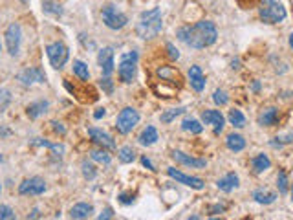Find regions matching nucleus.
Instances as JSON below:
<instances>
[{
  "label": "nucleus",
  "mask_w": 293,
  "mask_h": 220,
  "mask_svg": "<svg viewBox=\"0 0 293 220\" xmlns=\"http://www.w3.org/2000/svg\"><path fill=\"white\" fill-rule=\"evenodd\" d=\"M237 2L242 6V8H251V6L258 4V2H262V0H237Z\"/></svg>",
  "instance_id": "a19ab883"
},
{
  "label": "nucleus",
  "mask_w": 293,
  "mask_h": 220,
  "mask_svg": "<svg viewBox=\"0 0 293 220\" xmlns=\"http://www.w3.org/2000/svg\"><path fill=\"white\" fill-rule=\"evenodd\" d=\"M225 143H227L229 151H233V152L244 151V147H246V140H244L240 134H229L227 140H225Z\"/></svg>",
  "instance_id": "4be33fe9"
},
{
  "label": "nucleus",
  "mask_w": 293,
  "mask_h": 220,
  "mask_svg": "<svg viewBox=\"0 0 293 220\" xmlns=\"http://www.w3.org/2000/svg\"><path fill=\"white\" fill-rule=\"evenodd\" d=\"M291 202H293V187H291Z\"/></svg>",
  "instance_id": "3c124183"
},
{
  "label": "nucleus",
  "mask_w": 293,
  "mask_h": 220,
  "mask_svg": "<svg viewBox=\"0 0 293 220\" xmlns=\"http://www.w3.org/2000/svg\"><path fill=\"white\" fill-rule=\"evenodd\" d=\"M216 185H218L220 191H224V193L233 191L235 187H238V176L235 173H229L227 176L220 178L218 182H216Z\"/></svg>",
  "instance_id": "a211bd4d"
},
{
  "label": "nucleus",
  "mask_w": 293,
  "mask_h": 220,
  "mask_svg": "<svg viewBox=\"0 0 293 220\" xmlns=\"http://www.w3.org/2000/svg\"><path fill=\"white\" fill-rule=\"evenodd\" d=\"M136 68H137V53L136 51H127L125 55H121L119 61V79L123 82H132V79L136 77Z\"/></svg>",
  "instance_id": "20e7f679"
},
{
  "label": "nucleus",
  "mask_w": 293,
  "mask_h": 220,
  "mask_svg": "<svg viewBox=\"0 0 293 220\" xmlns=\"http://www.w3.org/2000/svg\"><path fill=\"white\" fill-rule=\"evenodd\" d=\"M258 15L266 24H279L286 18V9L277 0H262Z\"/></svg>",
  "instance_id": "7ed1b4c3"
},
{
  "label": "nucleus",
  "mask_w": 293,
  "mask_h": 220,
  "mask_svg": "<svg viewBox=\"0 0 293 220\" xmlns=\"http://www.w3.org/2000/svg\"><path fill=\"white\" fill-rule=\"evenodd\" d=\"M172 158L176 160V163L187 165V167H194V169H203L207 165L206 160H201V158H192V156L183 154V152H180V151H174Z\"/></svg>",
  "instance_id": "4468645a"
},
{
  "label": "nucleus",
  "mask_w": 293,
  "mask_h": 220,
  "mask_svg": "<svg viewBox=\"0 0 293 220\" xmlns=\"http://www.w3.org/2000/svg\"><path fill=\"white\" fill-rule=\"evenodd\" d=\"M253 198H255V202H258V204L268 206V204H273V202L277 200V195H275V193H268V191L258 189V191L253 193Z\"/></svg>",
  "instance_id": "a878e982"
},
{
  "label": "nucleus",
  "mask_w": 293,
  "mask_h": 220,
  "mask_svg": "<svg viewBox=\"0 0 293 220\" xmlns=\"http://www.w3.org/2000/svg\"><path fill=\"white\" fill-rule=\"evenodd\" d=\"M46 191V182L42 178H30L24 180L20 185H18V193L20 195H42Z\"/></svg>",
  "instance_id": "9d476101"
},
{
  "label": "nucleus",
  "mask_w": 293,
  "mask_h": 220,
  "mask_svg": "<svg viewBox=\"0 0 293 220\" xmlns=\"http://www.w3.org/2000/svg\"><path fill=\"white\" fill-rule=\"evenodd\" d=\"M178 39L183 44L191 46L194 50H203L207 46H213L218 39V30L211 20H200L192 26H183L178 30Z\"/></svg>",
  "instance_id": "f257e3e1"
},
{
  "label": "nucleus",
  "mask_w": 293,
  "mask_h": 220,
  "mask_svg": "<svg viewBox=\"0 0 293 220\" xmlns=\"http://www.w3.org/2000/svg\"><path fill=\"white\" fill-rule=\"evenodd\" d=\"M119 202H121V204H132L134 202V195H127V193H121V195H119Z\"/></svg>",
  "instance_id": "ea45409f"
},
{
  "label": "nucleus",
  "mask_w": 293,
  "mask_h": 220,
  "mask_svg": "<svg viewBox=\"0 0 293 220\" xmlns=\"http://www.w3.org/2000/svg\"><path fill=\"white\" fill-rule=\"evenodd\" d=\"M112 216H114V211L110 209V207H106V209L103 211V213H101L97 218H99V220H106V218H112Z\"/></svg>",
  "instance_id": "79ce46f5"
},
{
  "label": "nucleus",
  "mask_w": 293,
  "mask_h": 220,
  "mask_svg": "<svg viewBox=\"0 0 293 220\" xmlns=\"http://www.w3.org/2000/svg\"><path fill=\"white\" fill-rule=\"evenodd\" d=\"M20 2H24V4H26V2H27V0H20Z\"/></svg>",
  "instance_id": "603ef678"
},
{
  "label": "nucleus",
  "mask_w": 293,
  "mask_h": 220,
  "mask_svg": "<svg viewBox=\"0 0 293 220\" xmlns=\"http://www.w3.org/2000/svg\"><path fill=\"white\" fill-rule=\"evenodd\" d=\"M224 206H213L211 207V215H218V213H224Z\"/></svg>",
  "instance_id": "a18cd8bd"
},
{
  "label": "nucleus",
  "mask_w": 293,
  "mask_h": 220,
  "mask_svg": "<svg viewBox=\"0 0 293 220\" xmlns=\"http://www.w3.org/2000/svg\"><path fill=\"white\" fill-rule=\"evenodd\" d=\"M189 82L196 92H201L206 88V77H203L200 66H191V70H189Z\"/></svg>",
  "instance_id": "f3484780"
},
{
  "label": "nucleus",
  "mask_w": 293,
  "mask_h": 220,
  "mask_svg": "<svg viewBox=\"0 0 293 220\" xmlns=\"http://www.w3.org/2000/svg\"><path fill=\"white\" fill-rule=\"evenodd\" d=\"M182 128H183V130H187V132H192V134H200L201 130H203V127H201V125L198 123L196 119H192V118L183 119Z\"/></svg>",
  "instance_id": "c85d7f7f"
},
{
  "label": "nucleus",
  "mask_w": 293,
  "mask_h": 220,
  "mask_svg": "<svg viewBox=\"0 0 293 220\" xmlns=\"http://www.w3.org/2000/svg\"><path fill=\"white\" fill-rule=\"evenodd\" d=\"M0 218L4 220H13L15 218V211L8 206H0Z\"/></svg>",
  "instance_id": "c9c22d12"
},
{
  "label": "nucleus",
  "mask_w": 293,
  "mask_h": 220,
  "mask_svg": "<svg viewBox=\"0 0 293 220\" xmlns=\"http://www.w3.org/2000/svg\"><path fill=\"white\" fill-rule=\"evenodd\" d=\"M277 121H279V112H277V108H266L264 112L258 116V123H260L262 127H271V125H275Z\"/></svg>",
  "instance_id": "6ab92c4d"
},
{
  "label": "nucleus",
  "mask_w": 293,
  "mask_h": 220,
  "mask_svg": "<svg viewBox=\"0 0 293 220\" xmlns=\"http://www.w3.org/2000/svg\"><path fill=\"white\" fill-rule=\"evenodd\" d=\"M0 161H2V154H0Z\"/></svg>",
  "instance_id": "864d4df0"
},
{
  "label": "nucleus",
  "mask_w": 293,
  "mask_h": 220,
  "mask_svg": "<svg viewBox=\"0 0 293 220\" xmlns=\"http://www.w3.org/2000/svg\"><path fill=\"white\" fill-rule=\"evenodd\" d=\"M229 121H231V125L237 128H242L244 125H246V118H244V114L240 112V110L233 108L229 110Z\"/></svg>",
  "instance_id": "cd10ccee"
},
{
  "label": "nucleus",
  "mask_w": 293,
  "mask_h": 220,
  "mask_svg": "<svg viewBox=\"0 0 293 220\" xmlns=\"http://www.w3.org/2000/svg\"><path fill=\"white\" fill-rule=\"evenodd\" d=\"M11 103V92L9 90H0V112H4Z\"/></svg>",
  "instance_id": "2f4dec72"
},
{
  "label": "nucleus",
  "mask_w": 293,
  "mask_h": 220,
  "mask_svg": "<svg viewBox=\"0 0 293 220\" xmlns=\"http://www.w3.org/2000/svg\"><path fill=\"white\" fill-rule=\"evenodd\" d=\"M158 77L163 82H167V85H172V87L180 88V73L172 66H160L158 68Z\"/></svg>",
  "instance_id": "dca6fc26"
},
{
  "label": "nucleus",
  "mask_w": 293,
  "mask_h": 220,
  "mask_svg": "<svg viewBox=\"0 0 293 220\" xmlns=\"http://www.w3.org/2000/svg\"><path fill=\"white\" fill-rule=\"evenodd\" d=\"M141 163H143V167H146V169H151V171H156V167L152 165V161L146 158V156H143L141 158Z\"/></svg>",
  "instance_id": "c03bdc74"
},
{
  "label": "nucleus",
  "mask_w": 293,
  "mask_h": 220,
  "mask_svg": "<svg viewBox=\"0 0 293 220\" xmlns=\"http://www.w3.org/2000/svg\"><path fill=\"white\" fill-rule=\"evenodd\" d=\"M0 50H2V46H0Z\"/></svg>",
  "instance_id": "6e6d98bb"
},
{
  "label": "nucleus",
  "mask_w": 293,
  "mask_h": 220,
  "mask_svg": "<svg viewBox=\"0 0 293 220\" xmlns=\"http://www.w3.org/2000/svg\"><path fill=\"white\" fill-rule=\"evenodd\" d=\"M51 125H53V128H55V130H57V132L64 134V127H61V123H57V121H53V123H51Z\"/></svg>",
  "instance_id": "09e8293b"
},
{
  "label": "nucleus",
  "mask_w": 293,
  "mask_h": 220,
  "mask_svg": "<svg viewBox=\"0 0 293 220\" xmlns=\"http://www.w3.org/2000/svg\"><path fill=\"white\" fill-rule=\"evenodd\" d=\"M94 213V207L90 204H75V206L70 209V216L72 218H88V216Z\"/></svg>",
  "instance_id": "aec40b11"
},
{
  "label": "nucleus",
  "mask_w": 293,
  "mask_h": 220,
  "mask_svg": "<svg viewBox=\"0 0 293 220\" xmlns=\"http://www.w3.org/2000/svg\"><path fill=\"white\" fill-rule=\"evenodd\" d=\"M42 11L48 15H53V17H61L63 15V8L55 0H42Z\"/></svg>",
  "instance_id": "393cba45"
},
{
  "label": "nucleus",
  "mask_w": 293,
  "mask_h": 220,
  "mask_svg": "<svg viewBox=\"0 0 293 220\" xmlns=\"http://www.w3.org/2000/svg\"><path fill=\"white\" fill-rule=\"evenodd\" d=\"M92 160L99 161V163L108 165V163H110V156L106 154L105 151H94V152H92Z\"/></svg>",
  "instance_id": "72a5a7b5"
},
{
  "label": "nucleus",
  "mask_w": 293,
  "mask_h": 220,
  "mask_svg": "<svg viewBox=\"0 0 293 220\" xmlns=\"http://www.w3.org/2000/svg\"><path fill=\"white\" fill-rule=\"evenodd\" d=\"M46 55H48V59H50L51 66L57 70H61L66 64L68 61L70 53H68V48L63 44V42H51V44L46 46Z\"/></svg>",
  "instance_id": "0eeeda50"
},
{
  "label": "nucleus",
  "mask_w": 293,
  "mask_h": 220,
  "mask_svg": "<svg viewBox=\"0 0 293 220\" xmlns=\"http://www.w3.org/2000/svg\"><path fill=\"white\" fill-rule=\"evenodd\" d=\"M289 46H291V48H293V33H291V35H289Z\"/></svg>",
  "instance_id": "8fccbe9b"
},
{
  "label": "nucleus",
  "mask_w": 293,
  "mask_h": 220,
  "mask_svg": "<svg viewBox=\"0 0 293 220\" xmlns=\"http://www.w3.org/2000/svg\"><path fill=\"white\" fill-rule=\"evenodd\" d=\"M20 82H22L24 87H30L33 82H44L46 81V73L42 72L41 68H27L20 73Z\"/></svg>",
  "instance_id": "ddd939ff"
},
{
  "label": "nucleus",
  "mask_w": 293,
  "mask_h": 220,
  "mask_svg": "<svg viewBox=\"0 0 293 220\" xmlns=\"http://www.w3.org/2000/svg\"><path fill=\"white\" fill-rule=\"evenodd\" d=\"M213 101H215L216 105H225V103L229 101V97L224 90H216L215 94H213Z\"/></svg>",
  "instance_id": "f704fd0d"
},
{
  "label": "nucleus",
  "mask_w": 293,
  "mask_h": 220,
  "mask_svg": "<svg viewBox=\"0 0 293 220\" xmlns=\"http://www.w3.org/2000/svg\"><path fill=\"white\" fill-rule=\"evenodd\" d=\"M0 189H2V187H0Z\"/></svg>",
  "instance_id": "4d7b16f0"
},
{
  "label": "nucleus",
  "mask_w": 293,
  "mask_h": 220,
  "mask_svg": "<svg viewBox=\"0 0 293 220\" xmlns=\"http://www.w3.org/2000/svg\"><path fill=\"white\" fill-rule=\"evenodd\" d=\"M167 50H169V55L172 57V59H178V57H180L178 50H176V48H174L172 44H167Z\"/></svg>",
  "instance_id": "37998d69"
},
{
  "label": "nucleus",
  "mask_w": 293,
  "mask_h": 220,
  "mask_svg": "<svg viewBox=\"0 0 293 220\" xmlns=\"http://www.w3.org/2000/svg\"><path fill=\"white\" fill-rule=\"evenodd\" d=\"M271 167V160L268 158L266 154H258L253 158V169H255V173H264L266 169H270Z\"/></svg>",
  "instance_id": "b1692460"
},
{
  "label": "nucleus",
  "mask_w": 293,
  "mask_h": 220,
  "mask_svg": "<svg viewBox=\"0 0 293 220\" xmlns=\"http://www.w3.org/2000/svg\"><path fill=\"white\" fill-rule=\"evenodd\" d=\"M277 185H279V191L282 193H288V176H286V173L284 171H280L279 173V178H277Z\"/></svg>",
  "instance_id": "473e14b6"
},
{
  "label": "nucleus",
  "mask_w": 293,
  "mask_h": 220,
  "mask_svg": "<svg viewBox=\"0 0 293 220\" xmlns=\"http://www.w3.org/2000/svg\"><path fill=\"white\" fill-rule=\"evenodd\" d=\"M88 134H90L92 142L97 143V145H101L103 149H114L115 147L114 140H112L106 132L99 130V128H88Z\"/></svg>",
  "instance_id": "2eb2a0df"
},
{
  "label": "nucleus",
  "mask_w": 293,
  "mask_h": 220,
  "mask_svg": "<svg viewBox=\"0 0 293 220\" xmlns=\"http://www.w3.org/2000/svg\"><path fill=\"white\" fill-rule=\"evenodd\" d=\"M161 9L154 8L151 11H143L141 17H139V22H137L136 32L141 39H152L158 33L161 32Z\"/></svg>",
  "instance_id": "f03ea898"
},
{
  "label": "nucleus",
  "mask_w": 293,
  "mask_h": 220,
  "mask_svg": "<svg viewBox=\"0 0 293 220\" xmlns=\"http://www.w3.org/2000/svg\"><path fill=\"white\" fill-rule=\"evenodd\" d=\"M105 114H106V110H105V108H99V110H97V112H96V114H94V118H96V119H101Z\"/></svg>",
  "instance_id": "de8ad7c7"
},
{
  "label": "nucleus",
  "mask_w": 293,
  "mask_h": 220,
  "mask_svg": "<svg viewBox=\"0 0 293 220\" xmlns=\"http://www.w3.org/2000/svg\"><path fill=\"white\" fill-rule=\"evenodd\" d=\"M101 87H103V90H105L106 94H112V90H114V85H112V81H110L106 75L105 79H101Z\"/></svg>",
  "instance_id": "4c0bfd02"
},
{
  "label": "nucleus",
  "mask_w": 293,
  "mask_h": 220,
  "mask_svg": "<svg viewBox=\"0 0 293 220\" xmlns=\"http://www.w3.org/2000/svg\"><path fill=\"white\" fill-rule=\"evenodd\" d=\"M101 17H103V22L110 30H121L128 24V18L125 13H121L114 4H108L103 8L101 11Z\"/></svg>",
  "instance_id": "39448f33"
},
{
  "label": "nucleus",
  "mask_w": 293,
  "mask_h": 220,
  "mask_svg": "<svg viewBox=\"0 0 293 220\" xmlns=\"http://www.w3.org/2000/svg\"><path fill=\"white\" fill-rule=\"evenodd\" d=\"M73 73L77 75L81 81H88L90 79V72H88V66L82 61H73Z\"/></svg>",
  "instance_id": "bb28decb"
},
{
  "label": "nucleus",
  "mask_w": 293,
  "mask_h": 220,
  "mask_svg": "<svg viewBox=\"0 0 293 220\" xmlns=\"http://www.w3.org/2000/svg\"><path fill=\"white\" fill-rule=\"evenodd\" d=\"M9 134H11V130H9V128H6V127H2V125H0V138L9 136Z\"/></svg>",
  "instance_id": "49530a36"
},
{
  "label": "nucleus",
  "mask_w": 293,
  "mask_h": 220,
  "mask_svg": "<svg viewBox=\"0 0 293 220\" xmlns=\"http://www.w3.org/2000/svg\"><path fill=\"white\" fill-rule=\"evenodd\" d=\"M201 119H203V123L213 125L216 134H220L222 130H224L225 119H224V116L220 114V110H206V112L201 114Z\"/></svg>",
  "instance_id": "f8f14e48"
},
{
  "label": "nucleus",
  "mask_w": 293,
  "mask_h": 220,
  "mask_svg": "<svg viewBox=\"0 0 293 220\" xmlns=\"http://www.w3.org/2000/svg\"><path fill=\"white\" fill-rule=\"evenodd\" d=\"M289 2H291V4H293V0H289Z\"/></svg>",
  "instance_id": "5fc2aeb1"
},
{
  "label": "nucleus",
  "mask_w": 293,
  "mask_h": 220,
  "mask_svg": "<svg viewBox=\"0 0 293 220\" xmlns=\"http://www.w3.org/2000/svg\"><path fill=\"white\" fill-rule=\"evenodd\" d=\"M139 143L141 145H145V147H151V145H154L156 142H158V130H156L154 127H146L145 130H143L141 134H139Z\"/></svg>",
  "instance_id": "412c9836"
},
{
  "label": "nucleus",
  "mask_w": 293,
  "mask_h": 220,
  "mask_svg": "<svg viewBox=\"0 0 293 220\" xmlns=\"http://www.w3.org/2000/svg\"><path fill=\"white\" fill-rule=\"evenodd\" d=\"M183 112H185V108H182V106H180V108H170V110H167L165 114H161V123H170L172 119H176L180 114H183Z\"/></svg>",
  "instance_id": "7c9ffc66"
},
{
  "label": "nucleus",
  "mask_w": 293,
  "mask_h": 220,
  "mask_svg": "<svg viewBox=\"0 0 293 220\" xmlns=\"http://www.w3.org/2000/svg\"><path fill=\"white\" fill-rule=\"evenodd\" d=\"M20 42H22V30L17 22L9 24L6 30V44H8L9 55H17L20 50Z\"/></svg>",
  "instance_id": "6e6552de"
},
{
  "label": "nucleus",
  "mask_w": 293,
  "mask_h": 220,
  "mask_svg": "<svg viewBox=\"0 0 293 220\" xmlns=\"http://www.w3.org/2000/svg\"><path fill=\"white\" fill-rule=\"evenodd\" d=\"M48 106H50L48 101H35V103H32V105L27 106V116L32 119L39 118V116L44 114L46 110H48Z\"/></svg>",
  "instance_id": "5701e85b"
},
{
  "label": "nucleus",
  "mask_w": 293,
  "mask_h": 220,
  "mask_svg": "<svg viewBox=\"0 0 293 220\" xmlns=\"http://www.w3.org/2000/svg\"><path fill=\"white\" fill-rule=\"evenodd\" d=\"M119 160L123 161V163H132L136 160V152H134L132 147H123L121 151H119Z\"/></svg>",
  "instance_id": "c756f323"
},
{
  "label": "nucleus",
  "mask_w": 293,
  "mask_h": 220,
  "mask_svg": "<svg viewBox=\"0 0 293 220\" xmlns=\"http://www.w3.org/2000/svg\"><path fill=\"white\" fill-rule=\"evenodd\" d=\"M139 121V114L137 110H134L132 106H127L118 114V119H115V128H118L121 134H128L132 132V128L137 125Z\"/></svg>",
  "instance_id": "423d86ee"
},
{
  "label": "nucleus",
  "mask_w": 293,
  "mask_h": 220,
  "mask_svg": "<svg viewBox=\"0 0 293 220\" xmlns=\"http://www.w3.org/2000/svg\"><path fill=\"white\" fill-rule=\"evenodd\" d=\"M82 174H84V176H86L88 180H94V178H96V171H94V167H92V165L88 163V161H84V163H82Z\"/></svg>",
  "instance_id": "e433bc0d"
},
{
  "label": "nucleus",
  "mask_w": 293,
  "mask_h": 220,
  "mask_svg": "<svg viewBox=\"0 0 293 220\" xmlns=\"http://www.w3.org/2000/svg\"><path fill=\"white\" fill-rule=\"evenodd\" d=\"M167 174H169L170 178H174L178 183H183V185H189V187L196 189V191H200V189H203V180L196 178V176H189V174H183L182 171H176L174 167H169L167 169Z\"/></svg>",
  "instance_id": "1a4fd4ad"
},
{
  "label": "nucleus",
  "mask_w": 293,
  "mask_h": 220,
  "mask_svg": "<svg viewBox=\"0 0 293 220\" xmlns=\"http://www.w3.org/2000/svg\"><path fill=\"white\" fill-rule=\"evenodd\" d=\"M97 63H99L101 70H103V75L108 77L110 73L114 72V50H112V48H103V50H99Z\"/></svg>",
  "instance_id": "9b49d317"
},
{
  "label": "nucleus",
  "mask_w": 293,
  "mask_h": 220,
  "mask_svg": "<svg viewBox=\"0 0 293 220\" xmlns=\"http://www.w3.org/2000/svg\"><path fill=\"white\" fill-rule=\"evenodd\" d=\"M277 140H279V142H273L271 143V145L273 147H277V145H284V143H291L293 142V134H288V136H284V138H277Z\"/></svg>",
  "instance_id": "58836bf2"
}]
</instances>
